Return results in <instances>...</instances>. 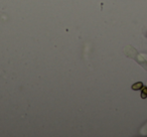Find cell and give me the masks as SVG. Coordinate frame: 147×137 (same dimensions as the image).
<instances>
[{
  "label": "cell",
  "instance_id": "1",
  "mask_svg": "<svg viewBox=\"0 0 147 137\" xmlns=\"http://www.w3.org/2000/svg\"><path fill=\"white\" fill-rule=\"evenodd\" d=\"M143 87V84L141 83V82H138V83H136V84H134L133 86H132V89L133 90H139V89H141Z\"/></svg>",
  "mask_w": 147,
  "mask_h": 137
},
{
  "label": "cell",
  "instance_id": "2",
  "mask_svg": "<svg viewBox=\"0 0 147 137\" xmlns=\"http://www.w3.org/2000/svg\"><path fill=\"white\" fill-rule=\"evenodd\" d=\"M141 98H142V99H145V98H147V87H144V88L142 89Z\"/></svg>",
  "mask_w": 147,
  "mask_h": 137
}]
</instances>
